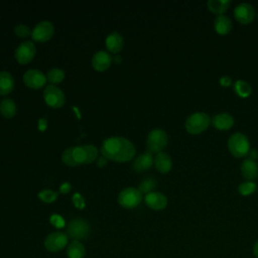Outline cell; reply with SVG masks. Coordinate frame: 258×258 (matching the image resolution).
Returning a JSON list of instances; mask_svg holds the SVG:
<instances>
[{"label":"cell","instance_id":"obj_1","mask_svg":"<svg viewBox=\"0 0 258 258\" xmlns=\"http://www.w3.org/2000/svg\"><path fill=\"white\" fill-rule=\"evenodd\" d=\"M101 153L108 160L126 162L133 159L136 153V148L130 140L124 137L115 136L103 141L101 145Z\"/></svg>","mask_w":258,"mask_h":258},{"label":"cell","instance_id":"obj_2","mask_svg":"<svg viewBox=\"0 0 258 258\" xmlns=\"http://www.w3.org/2000/svg\"><path fill=\"white\" fill-rule=\"evenodd\" d=\"M228 148L230 153L236 158L245 157L251 149L248 137L241 132H236L229 137Z\"/></svg>","mask_w":258,"mask_h":258},{"label":"cell","instance_id":"obj_3","mask_svg":"<svg viewBox=\"0 0 258 258\" xmlns=\"http://www.w3.org/2000/svg\"><path fill=\"white\" fill-rule=\"evenodd\" d=\"M211 124L210 116L205 112H196L189 115L185 122L184 128L190 134H201L208 129Z\"/></svg>","mask_w":258,"mask_h":258},{"label":"cell","instance_id":"obj_4","mask_svg":"<svg viewBox=\"0 0 258 258\" xmlns=\"http://www.w3.org/2000/svg\"><path fill=\"white\" fill-rule=\"evenodd\" d=\"M168 142L167 134L164 130L160 128H155L151 130L146 139V146L147 151L150 153H159L162 152V150L166 147Z\"/></svg>","mask_w":258,"mask_h":258},{"label":"cell","instance_id":"obj_5","mask_svg":"<svg viewBox=\"0 0 258 258\" xmlns=\"http://www.w3.org/2000/svg\"><path fill=\"white\" fill-rule=\"evenodd\" d=\"M89 234H90V225L84 219H81V218L73 219L68 225L67 235L73 240L81 241V240L87 239Z\"/></svg>","mask_w":258,"mask_h":258},{"label":"cell","instance_id":"obj_6","mask_svg":"<svg viewBox=\"0 0 258 258\" xmlns=\"http://www.w3.org/2000/svg\"><path fill=\"white\" fill-rule=\"evenodd\" d=\"M141 201L142 194L135 187H126L118 196L119 205L125 209H134L139 206Z\"/></svg>","mask_w":258,"mask_h":258},{"label":"cell","instance_id":"obj_7","mask_svg":"<svg viewBox=\"0 0 258 258\" xmlns=\"http://www.w3.org/2000/svg\"><path fill=\"white\" fill-rule=\"evenodd\" d=\"M68 242H69V237L66 233L60 231H55L48 234L45 237L43 246L47 251L55 253L64 249L68 246Z\"/></svg>","mask_w":258,"mask_h":258},{"label":"cell","instance_id":"obj_8","mask_svg":"<svg viewBox=\"0 0 258 258\" xmlns=\"http://www.w3.org/2000/svg\"><path fill=\"white\" fill-rule=\"evenodd\" d=\"M43 98L45 103L51 108H60L64 105L66 97L63 92L54 85H49L44 89Z\"/></svg>","mask_w":258,"mask_h":258},{"label":"cell","instance_id":"obj_9","mask_svg":"<svg viewBox=\"0 0 258 258\" xmlns=\"http://www.w3.org/2000/svg\"><path fill=\"white\" fill-rule=\"evenodd\" d=\"M54 33L53 24L47 20L40 21L37 23L32 29V39L37 42H45L48 41Z\"/></svg>","mask_w":258,"mask_h":258},{"label":"cell","instance_id":"obj_10","mask_svg":"<svg viewBox=\"0 0 258 258\" xmlns=\"http://www.w3.org/2000/svg\"><path fill=\"white\" fill-rule=\"evenodd\" d=\"M36 52V48L35 45L32 41L30 40H26L21 42L17 48L15 49V58L16 60L21 63V64H26L28 62H30Z\"/></svg>","mask_w":258,"mask_h":258},{"label":"cell","instance_id":"obj_11","mask_svg":"<svg viewBox=\"0 0 258 258\" xmlns=\"http://www.w3.org/2000/svg\"><path fill=\"white\" fill-rule=\"evenodd\" d=\"M234 17L235 19L244 25L251 23L255 17V9L254 7L246 2L238 4L234 9Z\"/></svg>","mask_w":258,"mask_h":258},{"label":"cell","instance_id":"obj_12","mask_svg":"<svg viewBox=\"0 0 258 258\" xmlns=\"http://www.w3.org/2000/svg\"><path fill=\"white\" fill-rule=\"evenodd\" d=\"M46 76H44V74L42 72H40L39 70H35V69H30L28 71H26L23 75V82L24 84L33 90H37L40 89L44 86V84L46 83Z\"/></svg>","mask_w":258,"mask_h":258},{"label":"cell","instance_id":"obj_13","mask_svg":"<svg viewBox=\"0 0 258 258\" xmlns=\"http://www.w3.org/2000/svg\"><path fill=\"white\" fill-rule=\"evenodd\" d=\"M144 201L147 207L154 211H161L167 206V198L159 191H152L147 194L144 198Z\"/></svg>","mask_w":258,"mask_h":258},{"label":"cell","instance_id":"obj_14","mask_svg":"<svg viewBox=\"0 0 258 258\" xmlns=\"http://www.w3.org/2000/svg\"><path fill=\"white\" fill-rule=\"evenodd\" d=\"M112 60V56L107 51L99 50L92 57V67L98 72H104L110 68Z\"/></svg>","mask_w":258,"mask_h":258},{"label":"cell","instance_id":"obj_15","mask_svg":"<svg viewBox=\"0 0 258 258\" xmlns=\"http://www.w3.org/2000/svg\"><path fill=\"white\" fill-rule=\"evenodd\" d=\"M211 124L218 130H229L234 126L235 120L232 115L223 112L213 116L211 118Z\"/></svg>","mask_w":258,"mask_h":258},{"label":"cell","instance_id":"obj_16","mask_svg":"<svg viewBox=\"0 0 258 258\" xmlns=\"http://www.w3.org/2000/svg\"><path fill=\"white\" fill-rule=\"evenodd\" d=\"M153 156L149 151H145L138 155L132 163V169L136 172H143L153 165Z\"/></svg>","mask_w":258,"mask_h":258},{"label":"cell","instance_id":"obj_17","mask_svg":"<svg viewBox=\"0 0 258 258\" xmlns=\"http://www.w3.org/2000/svg\"><path fill=\"white\" fill-rule=\"evenodd\" d=\"M241 173L243 177L249 181H253L258 177V163L256 160L247 158L241 164Z\"/></svg>","mask_w":258,"mask_h":258},{"label":"cell","instance_id":"obj_18","mask_svg":"<svg viewBox=\"0 0 258 258\" xmlns=\"http://www.w3.org/2000/svg\"><path fill=\"white\" fill-rule=\"evenodd\" d=\"M215 31L220 35H227L233 28L232 20L226 15H218L214 20Z\"/></svg>","mask_w":258,"mask_h":258},{"label":"cell","instance_id":"obj_19","mask_svg":"<svg viewBox=\"0 0 258 258\" xmlns=\"http://www.w3.org/2000/svg\"><path fill=\"white\" fill-rule=\"evenodd\" d=\"M153 164L155 168L161 173H167L172 167V160L170 156L165 152H159L155 155Z\"/></svg>","mask_w":258,"mask_h":258},{"label":"cell","instance_id":"obj_20","mask_svg":"<svg viewBox=\"0 0 258 258\" xmlns=\"http://www.w3.org/2000/svg\"><path fill=\"white\" fill-rule=\"evenodd\" d=\"M123 44H124L123 36L117 31L111 32L106 38V46L110 52H113V53L119 52L123 48Z\"/></svg>","mask_w":258,"mask_h":258},{"label":"cell","instance_id":"obj_21","mask_svg":"<svg viewBox=\"0 0 258 258\" xmlns=\"http://www.w3.org/2000/svg\"><path fill=\"white\" fill-rule=\"evenodd\" d=\"M14 89V79L9 72H0V95L5 96Z\"/></svg>","mask_w":258,"mask_h":258},{"label":"cell","instance_id":"obj_22","mask_svg":"<svg viewBox=\"0 0 258 258\" xmlns=\"http://www.w3.org/2000/svg\"><path fill=\"white\" fill-rule=\"evenodd\" d=\"M67 257L68 258H85L86 248L81 241L73 240L67 246Z\"/></svg>","mask_w":258,"mask_h":258},{"label":"cell","instance_id":"obj_23","mask_svg":"<svg viewBox=\"0 0 258 258\" xmlns=\"http://www.w3.org/2000/svg\"><path fill=\"white\" fill-rule=\"evenodd\" d=\"M230 0H209L207 2V7L211 12L217 15H223L230 7Z\"/></svg>","mask_w":258,"mask_h":258},{"label":"cell","instance_id":"obj_24","mask_svg":"<svg viewBox=\"0 0 258 258\" xmlns=\"http://www.w3.org/2000/svg\"><path fill=\"white\" fill-rule=\"evenodd\" d=\"M17 112V107L12 99L5 98L0 102V113L5 118H12Z\"/></svg>","mask_w":258,"mask_h":258},{"label":"cell","instance_id":"obj_25","mask_svg":"<svg viewBox=\"0 0 258 258\" xmlns=\"http://www.w3.org/2000/svg\"><path fill=\"white\" fill-rule=\"evenodd\" d=\"M234 91L239 97L247 98L251 95L252 88L247 82L243 80H237L234 84Z\"/></svg>","mask_w":258,"mask_h":258},{"label":"cell","instance_id":"obj_26","mask_svg":"<svg viewBox=\"0 0 258 258\" xmlns=\"http://www.w3.org/2000/svg\"><path fill=\"white\" fill-rule=\"evenodd\" d=\"M64 72L60 69L57 68H53L50 69L47 74H46V80L51 84V85H55V84H59L63 81L64 79Z\"/></svg>","mask_w":258,"mask_h":258},{"label":"cell","instance_id":"obj_27","mask_svg":"<svg viewBox=\"0 0 258 258\" xmlns=\"http://www.w3.org/2000/svg\"><path fill=\"white\" fill-rule=\"evenodd\" d=\"M72 155H73V159H74L76 166L86 163L87 156H86V151L83 146L72 147Z\"/></svg>","mask_w":258,"mask_h":258},{"label":"cell","instance_id":"obj_28","mask_svg":"<svg viewBox=\"0 0 258 258\" xmlns=\"http://www.w3.org/2000/svg\"><path fill=\"white\" fill-rule=\"evenodd\" d=\"M256 189H257V184L254 181L246 180L244 182H241L238 185V191L243 197H247V196L252 195L253 192L256 191Z\"/></svg>","mask_w":258,"mask_h":258},{"label":"cell","instance_id":"obj_29","mask_svg":"<svg viewBox=\"0 0 258 258\" xmlns=\"http://www.w3.org/2000/svg\"><path fill=\"white\" fill-rule=\"evenodd\" d=\"M156 186V180L153 177H146L144 178L138 185V189L141 194H145V196L149 192H152V190Z\"/></svg>","mask_w":258,"mask_h":258},{"label":"cell","instance_id":"obj_30","mask_svg":"<svg viewBox=\"0 0 258 258\" xmlns=\"http://www.w3.org/2000/svg\"><path fill=\"white\" fill-rule=\"evenodd\" d=\"M58 197V192L52 189H42L38 192V198L46 204H50L56 201Z\"/></svg>","mask_w":258,"mask_h":258},{"label":"cell","instance_id":"obj_31","mask_svg":"<svg viewBox=\"0 0 258 258\" xmlns=\"http://www.w3.org/2000/svg\"><path fill=\"white\" fill-rule=\"evenodd\" d=\"M83 147L86 151V156H87L85 164H89V163H92L93 161H95L97 159L98 153H99L98 148L92 144H86V145H83Z\"/></svg>","mask_w":258,"mask_h":258},{"label":"cell","instance_id":"obj_32","mask_svg":"<svg viewBox=\"0 0 258 258\" xmlns=\"http://www.w3.org/2000/svg\"><path fill=\"white\" fill-rule=\"evenodd\" d=\"M14 32L15 34L18 36V37H21V38H25L29 35H31L32 33V30L25 24H17L15 27H14Z\"/></svg>","mask_w":258,"mask_h":258},{"label":"cell","instance_id":"obj_33","mask_svg":"<svg viewBox=\"0 0 258 258\" xmlns=\"http://www.w3.org/2000/svg\"><path fill=\"white\" fill-rule=\"evenodd\" d=\"M61 161L66 164V165H69V166H76L75 162H74V159H73V155H72V147H69L67 148L62 155H61Z\"/></svg>","mask_w":258,"mask_h":258},{"label":"cell","instance_id":"obj_34","mask_svg":"<svg viewBox=\"0 0 258 258\" xmlns=\"http://www.w3.org/2000/svg\"><path fill=\"white\" fill-rule=\"evenodd\" d=\"M72 201H73L74 206H75L77 209L83 210V209L86 207L85 199H84L83 196H82L81 194H79V192H76V194L72 197Z\"/></svg>","mask_w":258,"mask_h":258},{"label":"cell","instance_id":"obj_35","mask_svg":"<svg viewBox=\"0 0 258 258\" xmlns=\"http://www.w3.org/2000/svg\"><path fill=\"white\" fill-rule=\"evenodd\" d=\"M50 222L52 225H54L56 228H61L64 225L63 219L58 215H53L50 217Z\"/></svg>","mask_w":258,"mask_h":258},{"label":"cell","instance_id":"obj_36","mask_svg":"<svg viewBox=\"0 0 258 258\" xmlns=\"http://www.w3.org/2000/svg\"><path fill=\"white\" fill-rule=\"evenodd\" d=\"M71 189H72V184L70 182H68V181L61 183L60 186H59V192L63 194V195L69 194L71 191Z\"/></svg>","mask_w":258,"mask_h":258},{"label":"cell","instance_id":"obj_37","mask_svg":"<svg viewBox=\"0 0 258 258\" xmlns=\"http://www.w3.org/2000/svg\"><path fill=\"white\" fill-rule=\"evenodd\" d=\"M220 84L221 86L223 87H229L231 84H232V79L228 76H223L221 79H220Z\"/></svg>","mask_w":258,"mask_h":258},{"label":"cell","instance_id":"obj_38","mask_svg":"<svg viewBox=\"0 0 258 258\" xmlns=\"http://www.w3.org/2000/svg\"><path fill=\"white\" fill-rule=\"evenodd\" d=\"M107 162H108V159L106 157H104V156H101V157H99L97 159V166L103 168L107 164Z\"/></svg>","mask_w":258,"mask_h":258},{"label":"cell","instance_id":"obj_39","mask_svg":"<svg viewBox=\"0 0 258 258\" xmlns=\"http://www.w3.org/2000/svg\"><path fill=\"white\" fill-rule=\"evenodd\" d=\"M248 155L250 156V157H249L250 159L256 160V159L258 158V150H256V149H250Z\"/></svg>","mask_w":258,"mask_h":258},{"label":"cell","instance_id":"obj_40","mask_svg":"<svg viewBox=\"0 0 258 258\" xmlns=\"http://www.w3.org/2000/svg\"><path fill=\"white\" fill-rule=\"evenodd\" d=\"M253 254L256 258H258V240L255 242V244L253 246Z\"/></svg>","mask_w":258,"mask_h":258},{"label":"cell","instance_id":"obj_41","mask_svg":"<svg viewBox=\"0 0 258 258\" xmlns=\"http://www.w3.org/2000/svg\"><path fill=\"white\" fill-rule=\"evenodd\" d=\"M113 60H114L115 62H117V63H120V62L122 61V58H121L120 55H117V56H115V57L113 58Z\"/></svg>","mask_w":258,"mask_h":258},{"label":"cell","instance_id":"obj_42","mask_svg":"<svg viewBox=\"0 0 258 258\" xmlns=\"http://www.w3.org/2000/svg\"><path fill=\"white\" fill-rule=\"evenodd\" d=\"M257 17H258V16H257Z\"/></svg>","mask_w":258,"mask_h":258}]
</instances>
